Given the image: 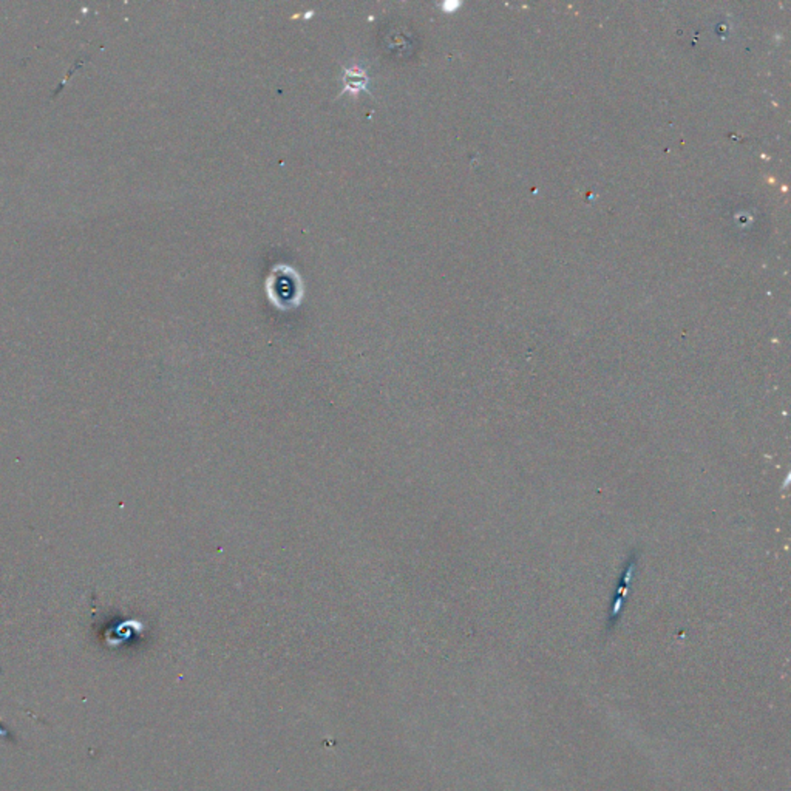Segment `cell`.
Returning a JSON list of instances; mask_svg holds the SVG:
<instances>
[{
    "mask_svg": "<svg viewBox=\"0 0 791 791\" xmlns=\"http://www.w3.org/2000/svg\"><path fill=\"white\" fill-rule=\"evenodd\" d=\"M342 81H343V90L340 91V95L347 91L352 93V95H357L358 91L368 93L370 79L367 76V71L358 69V66H351V69L345 70Z\"/></svg>",
    "mask_w": 791,
    "mask_h": 791,
    "instance_id": "cell-1",
    "label": "cell"
}]
</instances>
